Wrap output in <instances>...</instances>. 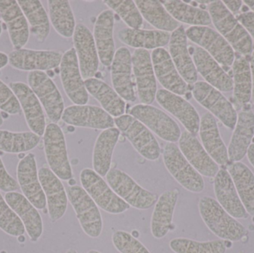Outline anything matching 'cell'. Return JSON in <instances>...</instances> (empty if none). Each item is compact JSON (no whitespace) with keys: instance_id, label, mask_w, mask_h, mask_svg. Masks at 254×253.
<instances>
[{"instance_id":"1","label":"cell","mask_w":254,"mask_h":253,"mask_svg":"<svg viewBox=\"0 0 254 253\" xmlns=\"http://www.w3.org/2000/svg\"><path fill=\"white\" fill-rule=\"evenodd\" d=\"M208 10L215 28L233 49L243 56L252 54L253 41L250 34L222 1H213L209 4Z\"/></svg>"},{"instance_id":"2","label":"cell","mask_w":254,"mask_h":253,"mask_svg":"<svg viewBox=\"0 0 254 253\" xmlns=\"http://www.w3.org/2000/svg\"><path fill=\"white\" fill-rule=\"evenodd\" d=\"M198 210L204 224L219 239L236 242L246 236V227L228 214L213 198H201L198 202Z\"/></svg>"},{"instance_id":"3","label":"cell","mask_w":254,"mask_h":253,"mask_svg":"<svg viewBox=\"0 0 254 253\" xmlns=\"http://www.w3.org/2000/svg\"><path fill=\"white\" fill-rule=\"evenodd\" d=\"M80 180L83 188L103 210L113 215H119L129 209V205L121 199L93 169H83Z\"/></svg>"},{"instance_id":"4","label":"cell","mask_w":254,"mask_h":253,"mask_svg":"<svg viewBox=\"0 0 254 253\" xmlns=\"http://www.w3.org/2000/svg\"><path fill=\"white\" fill-rule=\"evenodd\" d=\"M118 129L131 143L136 151L146 160L155 161L161 155V148L151 131L130 114L115 119Z\"/></svg>"},{"instance_id":"5","label":"cell","mask_w":254,"mask_h":253,"mask_svg":"<svg viewBox=\"0 0 254 253\" xmlns=\"http://www.w3.org/2000/svg\"><path fill=\"white\" fill-rule=\"evenodd\" d=\"M163 160L170 175L185 190L194 193L204 190L205 184L202 176L185 158L177 145L173 143L166 144Z\"/></svg>"},{"instance_id":"6","label":"cell","mask_w":254,"mask_h":253,"mask_svg":"<svg viewBox=\"0 0 254 253\" xmlns=\"http://www.w3.org/2000/svg\"><path fill=\"white\" fill-rule=\"evenodd\" d=\"M45 154L51 170L63 181L72 178L65 136L57 123L48 124L43 135Z\"/></svg>"},{"instance_id":"7","label":"cell","mask_w":254,"mask_h":253,"mask_svg":"<svg viewBox=\"0 0 254 253\" xmlns=\"http://www.w3.org/2000/svg\"><path fill=\"white\" fill-rule=\"evenodd\" d=\"M66 193L82 230L89 237H99L102 233L103 220L98 205L80 186L68 187Z\"/></svg>"},{"instance_id":"8","label":"cell","mask_w":254,"mask_h":253,"mask_svg":"<svg viewBox=\"0 0 254 253\" xmlns=\"http://www.w3.org/2000/svg\"><path fill=\"white\" fill-rule=\"evenodd\" d=\"M28 85L35 94L49 120L58 123L62 118L64 101L55 82L45 71H31L27 76Z\"/></svg>"},{"instance_id":"9","label":"cell","mask_w":254,"mask_h":253,"mask_svg":"<svg viewBox=\"0 0 254 253\" xmlns=\"http://www.w3.org/2000/svg\"><path fill=\"white\" fill-rule=\"evenodd\" d=\"M192 95L200 105L217 117L227 128L234 129L238 117L237 110L220 91L206 82L198 81L193 84Z\"/></svg>"},{"instance_id":"10","label":"cell","mask_w":254,"mask_h":253,"mask_svg":"<svg viewBox=\"0 0 254 253\" xmlns=\"http://www.w3.org/2000/svg\"><path fill=\"white\" fill-rule=\"evenodd\" d=\"M106 178L110 188L129 206L144 210L156 203V195L142 188L123 171L110 169Z\"/></svg>"},{"instance_id":"11","label":"cell","mask_w":254,"mask_h":253,"mask_svg":"<svg viewBox=\"0 0 254 253\" xmlns=\"http://www.w3.org/2000/svg\"><path fill=\"white\" fill-rule=\"evenodd\" d=\"M129 114L161 139L173 144L179 141L182 133L179 125L162 110L151 105L137 104L130 109Z\"/></svg>"},{"instance_id":"12","label":"cell","mask_w":254,"mask_h":253,"mask_svg":"<svg viewBox=\"0 0 254 253\" xmlns=\"http://www.w3.org/2000/svg\"><path fill=\"white\" fill-rule=\"evenodd\" d=\"M186 35L221 65L231 66L234 63L235 52L218 31L207 26H191L186 30Z\"/></svg>"},{"instance_id":"13","label":"cell","mask_w":254,"mask_h":253,"mask_svg":"<svg viewBox=\"0 0 254 253\" xmlns=\"http://www.w3.org/2000/svg\"><path fill=\"white\" fill-rule=\"evenodd\" d=\"M60 75L64 92L70 101L76 105H86L89 102V94L82 77L74 48L63 54Z\"/></svg>"},{"instance_id":"14","label":"cell","mask_w":254,"mask_h":253,"mask_svg":"<svg viewBox=\"0 0 254 253\" xmlns=\"http://www.w3.org/2000/svg\"><path fill=\"white\" fill-rule=\"evenodd\" d=\"M63 54L55 50H33L21 49L8 54V65L19 71H46L61 65Z\"/></svg>"},{"instance_id":"15","label":"cell","mask_w":254,"mask_h":253,"mask_svg":"<svg viewBox=\"0 0 254 253\" xmlns=\"http://www.w3.org/2000/svg\"><path fill=\"white\" fill-rule=\"evenodd\" d=\"M16 176L23 196L37 209H45L47 202L39 179L35 154L28 153L19 160Z\"/></svg>"},{"instance_id":"16","label":"cell","mask_w":254,"mask_h":253,"mask_svg":"<svg viewBox=\"0 0 254 253\" xmlns=\"http://www.w3.org/2000/svg\"><path fill=\"white\" fill-rule=\"evenodd\" d=\"M137 95L143 104L152 103L157 93L156 77L150 53L145 49H135L131 56Z\"/></svg>"},{"instance_id":"17","label":"cell","mask_w":254,"mask_h":253,"mask_svg":"<svg viewBox=\"0 0 254 253\" xmlns=\"http://www.w3.org/2000/svg\"><path fill=\"white\" fill-rule=\"evenodd\" d=\"M9 87L19 101L31 132L38 136H43L46 127V117L43 106L35 94L28 85L22 82H11L9 83Z\"/></svg>"},{"instance_id":"18","label":"cell","mask_w":254,"mask_h":253,"mask_svg":"<svg viewBox=\"0 0 254 253\" xmlns=\"http://www.w3.org/2000/svg\"><path fill=\"white\" fill-rule=\"evenodd\" d=\"M73 43L82 77L84 80L92 78L98 72L100 60L93 34L86 25L77 24L73 35Z\"/></svg>"},{"instance_id":"19","label":"cell","mask_w":254,"mask_h":253,"mask_svg":"<svg viewBox=\"0 0 254 253\" xmlns=\"http://www.w3.org/2000/svg\"><path fill=\"white\" fill-rule=\"evenodd\" d=\"M65 123L76 127L106 129L113 128L115 120L104 108L95 105H74L67 107L63 113Z\"/></svg>"},{"instance_id":"20","label":"cell","mask_w":254,"mask_h":253,"mask_svg":"<svg viewBox=\"0 0 254 253\" xmlns=\"http://www.w3.org/2000/svg\"><path fill=\"white\" fill-rule=\"evenodd\" d=\"M155 99L163 108L181 122L186 131L196 136L199 132L201 118L192 105L179 95L165 89H159Z\"/></svg>"},{"instance_id":"21","label":"cell","mask_w":254,"mask_h":253,"mask_svg":"<svg viewBox=\"0 0 254 253\" xmlns=\"http://www.w3.org/2000/svg\"><path fill=\"white\" fill-rule=\"evenodd\" d=\"M39 179L46 195L49 218L56 222L64 217L68 206V196L61 179L49 168L38 170Z\"/></svg>"},{"instance_id":"22","label":"cell","mask_w":254,"mask_h":253,"mask_svg":"<svg viewBox=\"0 0 254 253\" xmlns=\"http://www.w3.org/2000/svg\"><path fill=\"white\" fill-rule=\"evenodd\" d=\"M0 16L5 23L14 50L23 49L29 40L28 21L16 0H0Z\"/></svg>"},{"instance_id":"23","label":"cell","mask_w":254,"mask_h":253,"mask_svg":"<svg viewBox=\"0 0 254 253\" xmlns=\"http://www.w3.org/2000/svg\"><path fill=\"white\" fill-rule=\"evenodd\" d=\"M151 59L155 77L165 90L179 96L188 93V83L181 77L166 49L164 48L155 49Z\"/></svg>"},{"instance_id":"24","label":"cell","mask_w":254,"mask_h":253,"mask_svg":"<svg viewBox=\"0 0 254 253\" xmlns=\"http://www.w3.org/2000/svg\"><path fill=\"white\" fill-rule=\"evenodd\" d=\"M179 144L185 158L201 176H216L219 171V165L209 155L196 136L185 131L181 135Z\"/></svg>"},{"instance_id":"25","label":"cell","mask_w":254,"mask_h":253,"mask_svg":"<svg viewBox=\"0 0 254 253\" xmlns=\"http://www.w3.org/2000/svg\"><path fill=\"white\" fill-rule=\"evenodd\" d=\"M169 53L181 77L188 84H194L198 80V72L190 54L188 37L183 25L172 32L169 42Z\"/></svg>"},{"instance_id":"26","label":"cell","mask_w":254,"mask_h":253,"mask_svg":"<svg viewBox=\"0 0 254 253\" xmlns=\"http://www.w3.org/2000/svg\"><path fill=\"white\" fill-rule=\"evenodd\" d=\"M111 65L112 83L115 90L125 101L134 102L136 95L131 77L132 62L129 50L126 47L119 48Z\"/></svg>"},{"instance_id":"27","label":"cell","mask_w":254,"mask_h":253,"mask_svg":"<svg viewBox=\"0 0 254 253\" xmlns=\"http://www.w3.org/2000/svg\"><path fill=\"white\" fill-rule=\"evenodd\" d=\"M192 60L197 72L201 74L207 81L206 83L220 92H229L233 90V79L222 69L219 62L204 49L195 48Z\"/></svg>"},{"instance_id":"28","label":"cell","mask_w":254,"mask_h":253,"mask_svg":"<svg viewBox=\"0 0 254 253\" xmlns=\"http://www.w3.org/2000/svg\"><path fill=\"white\" fill-rule=\"evenodd\" d=\"M214 192L218 203L233 218H249V214L242 203L234 181L226 169H219L215 176Z\"/></svg>"},{"instance_id":"29","label":"cell","mask_w":254,"mask_h":253,"mask_svg":"<svg viewBox=\"0 0 254 253\" xmlns=\"http://www.w3.org/2000/svg\"><path fill=\"white\" fill-rule=\"evenodd\" d=\"M4 200L23 223L31 242H37L43 234V223L37 208L23 195L16 192L6 193Z\"/></svg>"},{"instance_id":"30","label":"cell","mask_w":254,"mask_h":253,"mask_svg":"<svg viewBox=\"0 0 254 253\" xmlns=\"http://www.w3.org/2000/svg\"><path fill=\"white\" fill-rule=\"evenodd\" d=\"M254 135V113L243 110L239 113L237 124L228 148V158L231 163L240 162L247 154Z\"/></svg>"},{"instance_id":"31","label":"cell","mask_w":254,"mask_h":253,"mask_svg":"<svg viewBox=\"0 0 254 253\" xmlns=\"http://www.w3.org/2000/svg\"><path fill=\"white\" fill-rule=\"evenodd\" d=\"M114 24V12L109 9L98 15L94 27L93 37L98 56L101 63L107 67L112 65L116 54V46L113 37Z\"/></svg>"},{"instance_id":"32","label":"cell","mask_w":254,"mask_h":253,"mask_svg":"<svg viewBox=\"0 0 254 253\" xmlns=\"http://www.w3.org/2000/svg\"><path fill=\"white\" fill-rule=\"evenodd\" d=\"M199 135L203 147L218 165L228 163V149L221 138L217 122L213 114L206 112L200 121Z\"/></svg>"},{"instance_id":"33","label":"cell","mask_w":254,"mask_h":253,"mask_svg":"<svg viewBox=\"0 0 254 253\" xmlns=\"http://www.w3.org/2000/svg\"><path fill=\"white\" fill-rule=\"evenodd\" d=\"M177 190L163 193L155 203L151 218V232L155 239L165 237L172 227L173 213L177 203Z\"/></svg>"},{"instance_id":"34","label":"cell","mask_w":254,"mask_h":253,"mask_svg":"<svg viewBox=\"0 0 254 253\" xmlns=\"http://www.w3.org/2000/svg\"><path fill=\"white\" fill-rule=\"evenodd\" d=\"M234 93L233 102L235 109H241L252 101V77L250 62L247 56L237 53L233 63Z\"/></svg>"},{"instance_id":"35","label":"cell","mask_w":254,"mask_h":253,"mask_svg":"<svg viewBox=\"0 0 254 253\" xmlns=\"http://www.w3.org/2000/svg\"><path fill=\"white\" fill-rule=\"evenodd\" d=\"M118 128H110L101 132L95 141L92 155L94 171L101 177L106 176L111 169L113 151L120 136Z\"/></svg>"},{"instance_id":"36","label":"cell","mask_w":254,"mask_h":253,"mask_svg":"<svg viewBox=\"0 0 254 253\" xmlns=\"http://www.w3.org/2000/svg\"><path fill=\"white\" fill-rule=\"evenodd\" d=\"M170 35L168 32L158 30L133 29L125 28L118 34L122 43L136 49H157L169 44Z\"/></svg>"},{"instance_id":"37","label":"cell","mask_w":254,"mask_h":253,"mask_svg":"<svg viewBox=\"0 0 254 253\" xmlns=\"http://www.w3.org/2000/svg\"><path fill=\"white\" fill-rule=\"evenodd\" d=\"M84 83L88 93L94 97L112 117L124 115L126 102L115 89L103 80L94 77L85 80Z\"/></svg>"},{"instance_id":"38","label":"cell","mask_w":254,"mask_h":253,"mask_svg":"<svg viewBox=\"0 0 254 253\" xmlns=\"http://www.w3.org/2000/svg\"><path fill=\"white\" fill-rule=\"evenodd\" d=\"M29 25L30 34L39 43H45L50 34V20L46 9L39 0H18Z\"/></svg>"},{"instance_id":"39","label":"cell","mask_w":254,"mask_h":253,"mask_svg":"<svg viewBox=\"0 0 254 253\" xmlns=\"http://www.w3.org/2000/svg\"><path fill=\"white\" fill-rule=\"evenodd\" d=\"M242 203L249 215L254 216V174L242 162H234L228 166Z\"/></svg>"},{"instance_id":"40","label":"cell","mask_w":254,"mask_h":253,"mask_svg":"<svg viewBox=\"0 0 254 253\" xmlns=\"http://www.w3.org/2000/svg\"><path fill=\"white\" fill-rule=\"evenodd\" d=\"M142 16L158 31L173 32L180 24L166 10L161 1L155 0L134 1Z\"/></svg>"},{"instance_id":"41","label":"cell","mask_w":254,"mask_h":253,"mask_svg":"<svg viewBox=\"0 0 254 253\" xmlns=\"http://www.w3.org/2000/svg\"><path fill=\"white\" fill-rule=\"evenodd\" d=\"M161 2L177 22L192 26H207L212 23L210 13L204 9L194 7L179 0H169Z\"/></svg>"},{"instance_id":"42","label":"cell","mask_w":254,"mask_h":253,"mask_svg":"<svg viewBox=\"0 0 254 253\" xmlns=\"http://www.w3.org/2000/svg\"><path fill=\"white\" fill-rule=\"evenodd\" d=\"M49 17L52 26L58 34L65 38H71L75 30L74 13L66 0L48 1Z\"/></svg>"},{"instance_id":"43","label":"cell","mask_w":254,"mask_h":253,"mask_svg":"<svg viewBox=\"0 0 254 253\" xmlns=\"http://www.w3.org/2000/svg\"><path fill=\"white\" fill-rule=\"evenodd\" d=\"M40 137L32 132H13L0 129V151L10 154H20L34 150Z\"/></svg>"},{"instance_id":"44","label":"cell","mask_w":254,"mask_h":253,"mask_svg":"<svg viewBox=\"0 0 254 253\" xmlns=\"http://www.w3.org/2000/svg\"><path fill=\"white\" fill-rule=\"evenodd\" d=\"M170 248L175 253H225L227 251L224 240L200 242L185 238L170 241Z\"/></svg>"},{"instance_id":"45","label":"cell","mask_w":254,"mask_h":253,"mask_svg":"<svg viewBox=\"0 0 254 253\" xmlns=\"http://www.w3.org/2000/svg\"><path fill=\"white\" fill-rule=\"evenodd\" d=\"M104 2L113 11L116 12L130 28L140 29L143 25V16L134 1L108 0Z\"/></svg>"},{"instance_id":"46","label":"cell","mask_w":254,"mask_h":253,"mask_svg":"<svg viewBox=\"0 0 254 253\" xmlns=\"http://www.w3.org/2000/svg\"><path fill=\"white\" fill-rule=\"evenodd\" d=\"M0 229L9 236L19 237L25 232L23 223L0 193Z\"/></svg>"},{"instance_id":"47","label":"cell","mask_w":254,"mask_h":253,"mask_svg":"<svg viewBox=\"0 0 254 253\" xmlns=\"http://www.w3.org/2000/svg\"><path fill=\"white\" fill-rule=\"evenodd\" d=\"M113 243L121 253H150L143 244L123 230H118L113 234Z\"/></svg>"},{"instance_id":"48","label":"cell","mask_w":254,"mask_h":253,"mask_svg":"<svg viewBox=\"0 0 254 253\" xmlns=\"http://www.w3.org/2000/svg\"><path fill=\"white\" fill-rule=\"evenodd\" d=\"M0 110L10 115L19 114L22 111L13 91L1 80H0Z\"/></svg>"},{"instance_id":"49","label":"cell","mask_w":254,"mask_h":253,"mask_svg":"<svg viewBox=\"0 0 254 253\" xmlns=\"http://www.w3.org/2000/svg\"><path fill=\"white\" fill-rule=\"evenodd\" d=\"M17 181L7 172L0 157V190L5 193H11L19 189Z\"/></svg>"},{"instance_id":"50","label":"cell","mask_w":254,"mask_h":253,"mask_svg":"<svg viewBox=\"0 0 254 253\" xmlns=\"http://www.w3.org/2000/svg\"><path fill=\"white\" fill-rule=\"evenodd\" d=\"M237 20L246 28L250 34L251 37L254 39V13L253 11L244 12L237 16Z\"/></svg>"},{"instance_id":"51","label":"cell","mask_w":254,"mask_h":253,"mask_svg":"<svg viewBox=\"0 0 254 253\" xmlns=\"http://www.w3.org/2000/svg\"><path fill=\"white\" fill-rule=\"evenodd\" d=\"M225 7L231 12V13H237L243 6V1L241 0H235V1H222Z\"/></svg>"},{"instance_id":"52","label":"cell","mask_w":254,"mask_h":253,"mask_svg":"<svg viewBox=\"0 0 254 253\" xmlns=\"http://www.w3.org/2000/svg\"><path fill=\"white\" fill-rule=\"evenodd\" d=\"M251 71H252V104L254 105V51L252 52V57H251L250 62Z\"/></svg>"},{"instance_id":"53","label":"cell","mask_w":254,"mask_h":253,"mask_svg":"<svg viewBox=\"0 0 254 253\" xmlns=\"http://www.w3.org/2000/svg\"><path fill=\"white\" fill-rule=\"evenodd\" d=\"M8 65V55L0 51V69H2Z\"/></svg>"},{"instance_id":"54","label":"cell","mask_w":254,"mask_h":253,"mask_svg":"<svg viewBox=\"0 0 254 253\" xmlns=\"http://www.w3.org/2000/svg\"><path fill=\"white\" fill-rule=\"evenodd\" d=\"M247 155L249 162H250L251 164L254 168V144H252L250 147H249V150H248Z\"/></svg>"},{"instance_id":"55","label":"cell","mask_w":254,"mask_h":253,"mask_svg":"<svg viewBox=\"0 0 254 253\" xmlns=\"http://www.w3.org/2000/svg\"><path fill=\"white\" fill-rule=\"evenodd\" d=\"M244 3H246L253 10L254 13V0H246V1H244Z\"/></svg>"},{"instance_id":"56","label":"cell","mask_w":254,"mask_h":253,"mask_svg":"<svg viewBox=\"0 0 254 253\" xmlns=\"http://www.w3.org/2000/svg\"><path fill=\"white\" fill-rule=\"evenodd\" d=\"M3 123H4V118H3L2 114L0 112V126H2Z\"/></svg>"},{"instance_id":"57","label":"cell","mask_w":254,"mask_h":253,"mask_svg":"<svg viewBox=\"0 0 254 253\" xmlns=\"http://www.w3.org/2000/svg\"><path fill=\"white\" fill-rule=\"evenodd\" d=\"M65 253H77V251L74 249H69L65 252Z\"/></svg>"},{"instance_id":"58","label":"cell","mask_w":254,"mask_h":253,"mask_svg":"<svg viewBox=\"0 0 254 253\" xmlns=\"http://www.w3.org/2000/svg\"><path fill=\"white\" fill-rule=\"evenodd\" d=\"M1 33H2V24H1V22L0 21V37H1Z\"/></svg>"},{"instance_id":"59","label":"cell","mask_w":254,"mask_h":253,"mask_svg":"<svg viewBox=\"0 0 254 253\" xmlns=\"http://www.w3.org/2000/svg\"><path fill=\"white\" fill-rule=\"evenodd\" d=\"M87 253H101L97 251H89Z\"/></svg>"},{"instance_id":"60","label":"cell","mask_w":254,"mask_h":253,"mask_svg":"<svg viewBox=\"0 0 254 253\" xmlns=\"http://www.w3.org/2000/svg\"><path fill=\"white\" fill-rule=\"evenodd\" d=\"M238 253H246V252H244V251H240Z\"/></svg>"},{"instance_id":"61","label":"cell","mask_w":254,"mask_h":253,"mask_svg":"<svg viewBox=\"0 0 254 253\" xmlns=\"http://www.w3.org/2000/svg\"><path fill=\"white\" fill-rule=\"evenodd\" d=\"M0 19H1V16H0Z\"/></svg>"}]
</instances>
